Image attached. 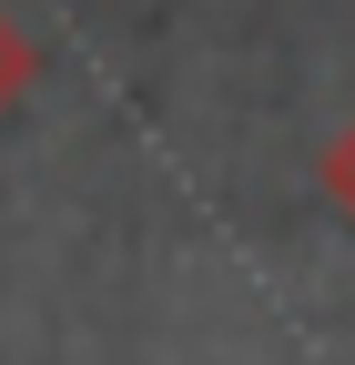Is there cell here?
Returning a JSON list of instances; mask_svg holds the SVG:
<instances>
[{
	"instance_id": "cell-1",
	"label": "cell",
	"mask_w": 355,
	"mask_h": 365,
	"mask_svg": "<svg viewBox=\"0 0 355 365\" xmlns=\"http://www.w3.org/2000/svg\"><path fill=\"white\" fill-rule=\"evenodd\" d=\"M31 71H41V51H31V31H21V21H0V112H11L21 91H31Z\"/></svg>"
},
{
	"instance_id": "cell-2",
	"label": "cell",
	"mask_w": 355,
	"mask_h": 365,
	"mask_svg": "<svg viewBox=\"0 0 355 365\" xmlns=\"http://www.w3.org/2000/svg\"><path fill=\"white\" fill-rule=\"evenodd\" d=\"M325 203H335V213L355 223V122L335 132V143H325Z\"/></svg>"
}]
</instances>
